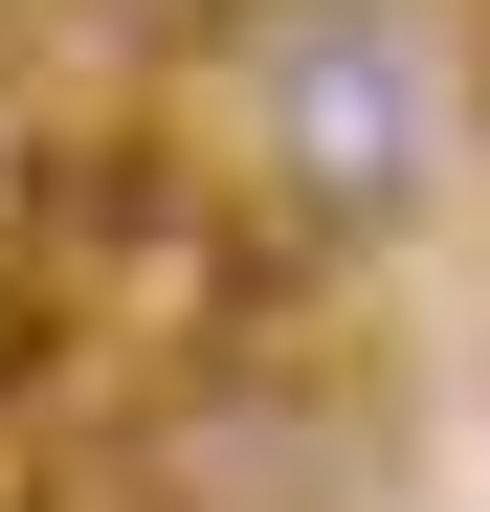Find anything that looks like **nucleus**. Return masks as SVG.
<instances>
[{"label":"nucleus","mask_w":490,"mask_h":512,"mask_svg":"<svg viewBox=\"0 0 490 512\" xmlns=\"http://www.w3.org/2000/svg\"><path fill=\"white\" fill-rule=\"evenodd\" d=\"M223 179L268 223H312V245L424 223L446 90H424V45H401V0H223Z\"/></svg>","instance_id":"1"},{"label":"nucleus","mask_w":490,"mask_h":512,"mask_svg":"<svg viewBox=\"0 0 490 512\" xmlns=\"http://www.w3.org/2000/svg\"><path fill=\"white\" fill-rule=\"evenodd\" d=\"M0 23H45V0H0Z\"/></svg>","instance_id":"2"}]
</instances>
